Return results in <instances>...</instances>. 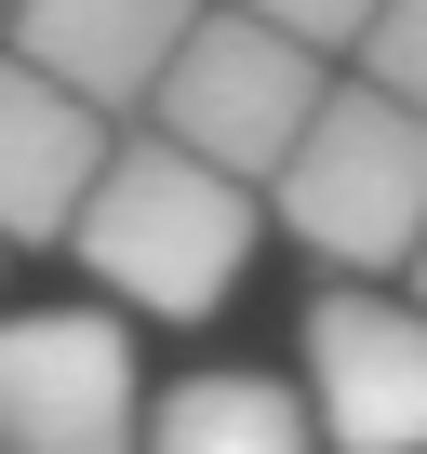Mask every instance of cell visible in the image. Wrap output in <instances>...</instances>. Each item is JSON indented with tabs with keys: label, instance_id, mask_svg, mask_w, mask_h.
I'll return each mask as SVG.
<instances>
[{
	"label": "cell",
	"instance_id": "1",
	"mask_svg": "<svg viewBox=\"0 0 427 454\" xmlns=\"http://www.w3.org/2000/svg\"><path fill=\"white\" fill-rule=\"evenodd\" d=\"M67 254H81L120 308L200 321V308H228L241 268H254V174L200 160L187 134L147 121V134L107 147V174H94V200H81V227H67Z\"/></svg>",
	"mask_w": 427,
	"mask_h": 454
},
{
	"label": "cell",
	"instance_id": "2",
	"mask_svg": "<svg viewBox=\"0 0 427 454\" xmlns=\"http://www.w3.org/2000/svg\"><path fill=\"white\" fill-rule=\"evenodd\" d=\"M281 227L334 268V281H387L427 254V107L387 81H334V107L307 121V147L281 160Z\"/></svg>",
	"mask_w": 427,
	"mask_h": 454
},
{
	"label": "cell",
	"instance_id": "3",
	"mask_svg": "<svg viewBox=\"0 0 427 454\" xmlns=\"http://www.w3.org/2000/svg\"><path fill=\"white\" fill-rule=\"evenodd\" d=\"M334 107V81H321V41H294L281 14H254V0H228V14H200L187 27V54H174V81H160V134H187L200 160H228V174H254V187H281V160L307 147V121Z\"/></svg>",
	"mask_w": 427,
	"mask_h": 454
},
{
	"label": "cell",
	"instance_id": "4",
	"mask_svg": "<svg viewBox=\"0 0 427 454\" xmlns=\"http://www.w3.org/2000/svg\"><path fill=\"white\" fill-rule=\"evenodd\" d=\"M0 454H147L134 334L107 308H27V321H0Z\"/></svg>",
	"mask_w": 427,
	"mask_h": 454
},
{
	"label": "cell",
	"instance_id": "5",
	"mask_svg": "<svg viewBox=\"0 0 427 454\" xmlns=\"http://www.w3.org/2000/svg\"><path fill=\"white\" fill-rule=\"evenodd\" d=\"M307 401L334 427V454H427V294H374L334 281L307 294Z\"/></svg>",
	"mask_w": 427,
	"mask_h": 454
},
{
	"label": "cell",
	"instance_id": "6",
	"mask_svg": "<svg viewBox=\"0 0 427 454\" xmlns=\"http://www.w3.org/2000/svg\"><path fill=\"white\" fill-rule=\"evenodd\" d=\"M107 147H120V121L81 81L0 54V241H67L94 174H107Z\"/></svg>",
	"mask_w": 427,
	"mask_h": 454
},
{
	"label": "cell",
	"instance_id": "7",
	"mask_svg": "<svg viewBox=\"0 0 427 454\" xmlns=\"http://www.w3.org/2000/svg\"><path fill=\"white\" fill-rule=\"evenodd\" d=\"M200 14L214 0H14V54L54 67V81H81L107 121H147Z\"/></svg>",
	"mask_w": 427,
	"mask_h": 454
},
{
	"label": "cell",
	"instance_id": "8",
	"mask_svg": "<svg viewBox=\"0 0 427 454\" xmlns=\"http://www.w3.org/2000/svg\"><path fill=\"white\" fill-rule=\"evenodd\" d=\"M147 454H334V427L281 374H187L147 401Z\"/></svg>",
	"mask_w": 427,
	"mask_h": 454
},
{
	"label": "cell",
	"instance_id": "9",
	"mask_svg": "<svg viewBox=\"0 0 427 454\" xmlns=\"http://www.w3.org/2000/svg\"><path fill=\"white\" fill-rule=\"evenodd\" d=\"M361 81H387V94H414V107H427V0H387V14H374Z\"/></svg>",
	"mask_w": 427,
	"mask_h": 454
},
{
	"label": "cell",
	"instance_id": "10",
	"mask_svg": "<svg viewBox=\"0 0 427 454\" xmlns=\"http://www.w3.org/2000/svg\"><path fill=\"white\" fill-rule=\"evenodd\" d=\"M254 14H281V27H294V41H321V54H361L387 0H254Z\"/></svg>",
	"mask_w": 427,
	"mask_h": 454
},
{
	"label": "cell",
	"instance_id": "11",
	"mask_svg": "<svg viewBox=\"0 0 427 454\" xmlns=\"http://www.w3.org/2000/svg\"><path fill=\"white\" fill-rule=\"evenodd\" d=\"M0 54H14V0H0Z\"/></svg>",
	"mask_w": 427,
	"mask_h": 454
},
{
	"label": "cell",
	"instance_id": "12",
	"mask_svg": "<svg viewBox=\"0 0 427 454\" xmlns=\"http://www.w3.org/2000/svg\"><path fill=\"white\" fill-rule=\"evenodd\" d=\"M414 294H427V254H414Z\"/></svg>",
	"mask_w": 427,
	"mask_h": 454
},
{
	"label": "cell",
	"instance_id": "13",
	"mask_svg": "<svg viewBox=\"0 0 427 454\" xmlns=\"http://www.w3.org/2000/svg\"><path fill=\"white\" fill-rule=\"evenodd\" d=\"M0 254H14V241H0Z\"/></svg>",
	"mask_w": 427,
	"mask_h": 454
}]
</instances>
